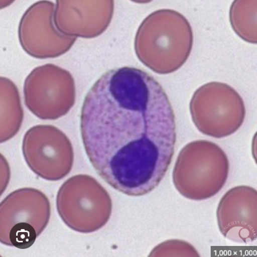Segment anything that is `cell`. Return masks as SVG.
Listing matches in <instances>:
<instances>
[{
	"label": "cell",
	"instance_id": "6da1fadb",
	"mask_svg": "<svg viewBox=\"0 0 257 257\" xmlns=\"http://www.w3.org/2000/svg\"><path fill=\"white\" fill-rule=\"evenodd\" d=\"M81 137L103 180L130 196L149 194L171 166L175 114L164 88L136 68L109 70L96 81L81 109Z\"/></svg>",
	"mask_w": 257,
	"mask_h": 257
},
{
	"label": "cell",
	"instance_id": "7a4b0ae2",
	"mask_svg": "<svg viewBox=\"0 0 257 257\" xmlns=\"http://www.w3.org/2000/svg\"><path fill=\"white\" fill-rule=\"evenodd\" d=\"M134 45L136 56L144 66L157 74H171L185 64L191 53L193 30L178 11L160 9L141 22Z\"/></svg>",
	"mask_w": 257,
	"mask_h": 257
},
{
	"label": "cell",
	"instance_id": "3957f363",
	"mask_svg": "<svg viewBox=\"0 0 257 257\" xmlns=\"http://www.w3.org/2000/svg\"><path fill=\"white\" fill-rule=\"evenodd\" d=\"M229 161L215 143L200 140L189 143L179 152L173 171V182L184 197L202 201L213 197L223 188Z\"/></svg>",
	"mask_w": 257,
	"mask_h": 257
},
{
	"label": "cell",
	"instance_id": "277c9868",
	"mask_svg": "<svg viewBox=\"0 0 257 257\" xmlns=\"http://www.w3.org/2000/svg\"><path fill=\"white\" fill-rule=\"evenodd\" d=\"M56 204L65 224L82 234L104 227L112 214L108 192L96 179L85 174L74 176L61 185Z\"/></svg>",
	"mask_w": 257,
	"mask_h": 257
},
{
	"label": "cell",
	"instance_id": "5b68a950",
	"mask_svg": "<svg viewBox=\"0 0 257 257\" xmlns=\"http://www.w3.org/2000/svg\"><path fill=\"white\" fill-rule=\"evenodd\" d=\"M51 215L50 202L37 189L12 192L0 205V241L3 245L27 249L44 231Z\"/></svg>",
	"mask_w": 257,
	"mask_h": 257
},
{
	"label": "cell",
	"instance_id": "8992f818",
	"mask_svg": "<svg viewBox=\"0 0 257 257\" xmlns=\"http://www.w3.org/2000/svg\"><path fill=\"white\" fill-rule=\"evenodd\" d=\"M192 120L205 136L222 139L234 134L243 123V99L232 87L220 82L204 84L193 93L190 102Z\"/></svg>",
	"mask_w": 257,
	"mask_h": 257
},
{
	"label": "cell",
	"instance_id": "52a82bcc",
	"mask_svg": "<svg viewBox=\"0 0 257 257\" xmlns=\"http://www.w3.org/2000/svg\"><path fill=\"white\" fill-rule=\"evenodd\" d=\"M24 95L25 105L33 115L42 120H56L75 104V82L67 70L48 63L30 73Z\"/></svg>",
	"mask_w": 257,
	"mask_h": 257
},
{
	"label": "cell",
	"instance_id": "ba28073f",
	"mask_svg": "<svg viewBox=\"0 0 257 257\" xmlns=\"http://www.w3.org/2000/svg\"><path fill=\"white\" fill-rule=\"evenodd\" d=\"M22 153L30 170L47 181L61 180L71 172L74 164L71 141L52 125H37L28 130L22 142Z\"/></svg>",
	"mask_w": 257,
	"mask_h": 257
},
{
	"label": "cell",
	"instance_id": "9c48e42d",
	"mask_svg": "<svg viewBox=\"0 0 257 257\" xmlns=\"http://www.w3.org/2000/svg\"><path fill=\"white\" fill-rule=\"evenodd\" d=\"M55 5L50 1L34 3L25 11L19 25V39L27 54L37 59L55 58L66 54L77 38L65 36L54 22Z\"/></svg>",
	"mask_w": 257,
	"mask_h": 257
},
{
	"label": "cell",
	"instance_id": "30bf717a",
	"mask_svg": "<svg viewBox=\"0 0 257 257\" xmlns=\"http://www.w3.org/2000/svg\"><path fill=\"white\" fill-rule=\"evenodd\" d=\"M219 230L223 237L237 243L254 242L257 234V192L240 185L230 189L217 209Z\"/></svg>",
	"mask_w": 257,
	"mask_h": 257
},
{
	"label": "cell",
	"instance_id": "8fae6325",
	"mask_svg": "<svg viewBox=\"0 0 257 257\" xmlns=\"http://www.w3.org/2000/svg\"><path fill=\"white\" fill-rule=\"evenodd\" d=\"M114 1L55 2L54 22L65 36L93 39L108 28L114 14Z\"/></svg>",
	"mask_w": 257,
	"mask_h": 257
},
{
	"label": "cell",
	"instance_id": "7c38bea8",
	"mask_svg": "<svg viewBox=\"0 0 257 257\" xmlns=\"http://www.w3.org/2000/svg\"><path fill=\"white\" fill-rule=\"evenodd\" d=\"M24 118L20 93L11 79L1 77V143L12 139L20 131Z\"/></svg>",
	"mask_w": 257,
	"mask_h": 257
},
{
	"label": "cell",
	"instance_id": "4fadbf2b",
	"mask_svg": "<svg viewBox=\"0 0 257 257\" xmlns=\"http://www.w3.org/2000/svg\"><path fill=\"white\" fill-rule=\"evenodd\" d=\"M256 0L234 1L229 19L236 34L246 42L256 44Z\"/></svg>",
	"mask_w": 257,
	"mask_h": 257
},
{
	"label": "cell",
	"instance_id": "5bb4252c",
	"mask_svg": "<svg viewBox=\"0 0 257 257\" xmlns=\"http://www.w3.org/2000/svg\"><path fill=\"white\" fill-rule=\"evenodd\" d=\"M199 256L197 250L188 242L171 239L160 244L152 250L150 256Z\"/></svg>",
	"mask_w": 257,
	"mask_h": 257
}]
</instances>
